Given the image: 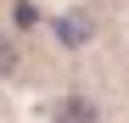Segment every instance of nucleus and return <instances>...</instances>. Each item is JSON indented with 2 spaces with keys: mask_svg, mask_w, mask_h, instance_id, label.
Listing matches in <instances>:
<instances>
[{
  "mask_svg": "<svg viewBox=\"0 0 129 123\" xmlns=\"http://www.w3.org/2000/svg\"><path fill=\"white\" fill-rule=\"evenodd\" d=\"M56 123H101V112H95L84 95H68V101L56 106Z\"/></svg>",
  "mask_w": 129,
  "mask_h": 123,
  "instance_id": "nucleus-2",
  "label": "nucleus"
},
{
  "mask_svg": "<svg viewBox=\"0 0 129 123\" xmlns=\"http://www.w3.org/2000/svg\"><path fill=\"white\" fill-rule=\"evenodd\" d=\"M56 34H62V45H84V39L95 34V23H90L84 11H68V17L56 23Z\"/></svg>",
  "mask_w": 129,
  "mask_h": 123,
  "instance_id": "nucleus-1",
  "label": "nucleus"
},
{
  "mask_svg": "<svg viewBox=\"0 0 129 123\" xmlns=\"http://www.w3.org/2000/svg\"><path fill=\"white\" fill-rule=\"evenodd\" d=\"M11 17H17V28H34V23H39V11H34V6H17Z\"/></svg>",
  "mask_w": 129,
  "mask_h": 123,
  "instance_id": "nucleus-3",
  "label": "nucleus"
},
{
  "mask_svg": "<svg viewBox=\"0 0 129 123\" xmlns=\"http://www.w3.org/2000/svg\"><path fill=\"white\" fill-rule=\"evenodd\" d=\"M6 67H11V39L0 34V73H6Z\"/></svg>",
  "mask_w": 129,
  "mask_h": 123,
  "instance_id": "nucleus-4",
  "label": "nucleus"
}]
</instances>
